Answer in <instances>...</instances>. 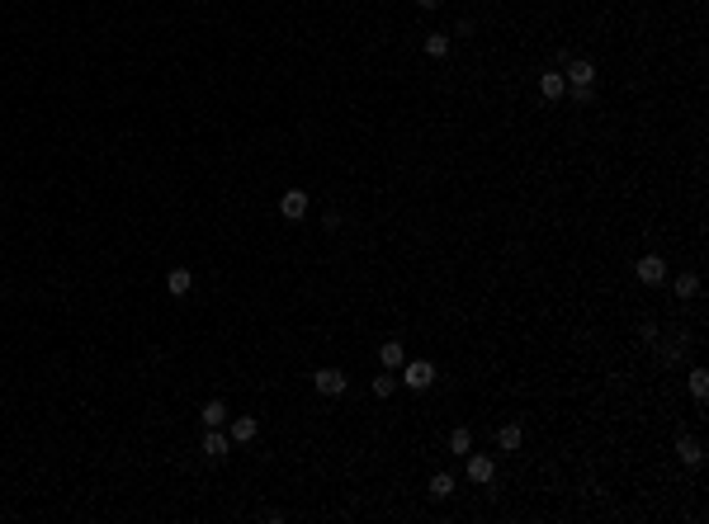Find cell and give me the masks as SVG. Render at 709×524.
<instances>
[{"label": "cell", "instance_id": "6da1fadb", "mask_svg": "<svg viewBox=\"0 0 709 524\" xmlns=\"http://www.w3.org/2000/svg\"><path fill=\"white\" fill-rule=\"evenodd\" d=\"M402 383H407L412 392H426V388L435 383V364H430V359H407V364H402Z\"/></svg>", "mask_w": 709, "mask_h": 524}, {"label": "cell", "instance_id": "7a4b0ae2", "mask_svg": "<svg viewBox=\"0 0 709 524\" xmlns=\"http://www.w3.org/2000/svg\"><path fill=\"white\" fill-rule=\"evenodd\" d=\"M313 388L322 397H341L345 392V373H341V368H317V373H313Z\"/></svg>", "mask_w": 709, "mask_h": 524}, {"label": "cell", "instance_id": "3957f363", "mask_svg": "<svg viewBox=\"0 0 709 524\" xmlns=\"http://www.w3.org/2000/svg\"><path fill=\"white\" fill-rule=\"evenodd\" d=\"M633 269H638V279H643V284H662V279H667V260H662V255H643Z\"/></svg>", "mask_w": 709, "mask_h": 524}, {"label": "cell", "instance_id": "277c9868", "mask_svg": "<svg viewBox=\"0 0 709 524\" xmlns=\"http://www.w3.org/2000/svg\"><path fill=\"white\" fill-rule=\"evenodd\" d=\"M279 213H284L289 222H298V217L308 213V194H303V189H284V199H279Z\"/></svg>", "mask_w": 709, "mask_h": 524}, {"label": "cell", "instance_id": "5b68a950", "mask_svg": "<svg viewBox=\"0 0 709 524\" xmlns=\"http://www.w3.org/2000/svg\"><path fill=\"white\" fill-rule=\"evenodd\" d=\"M539 95H544V100H563V95H568V76H563V71H544V76H539Z\"/></svg>", "mask_w": 709, "mask_h": 524}, {"label": "cell", "instance_id": "8992f818", "mask_svg": "<svg viewBox=\"0 0 709 524\" xmlns=\"http://www.w3.org/2000/svg\"><path fill=\"white\" fill-rule=\"evenodd\" d=\"M676 453H681L685 468H700V463H705V449H700V440H690V435H681V440H676Z\"/></svg>", "mask_w": 709, "mask_h": 524}, {"label": "cell", "instance_id": "52a82bcc", "mask_svg": "<svg viewBox=\"0 0 709 524\" xmlns=\"http://www.w3.org/2000/svg\"><path fill=\"white\" fill-rule=\"evenodd\" d=\"M492 472H497V468H492V458H487V453H473V458H469V482L487 487V482H492Z\"/></svg>", "mask_w": 709, "mask_h": 524}, {"label": "cell", "instance_id": "ba28073f", "mask_svg": "<svg viewBox=\"0 0 709 524\" xmlns=\"http://www.w3.org/2000/svg\"><path fill=\"white\" fill-rule=\"evenodd\" d=\"M563 76H568V85H591V80H596V66L577 57V62H568V71H563Z\"/></svg>", "mask_w": 709, "mask_h": 524}, {"label": "cell", "instance_id": "9c48e42d", "mask_svg": "<svg viewBox=\"0 0 709 524\" xmlns=\"http://www.w3.org/2000/svg\"><path fill=\"white\" fill-rule=\"evenodd\" d=\"M256 430H261V420H256V416H236L232 420V440H236V444H251Z\"/></svg>", "mask_w": 709, "mask_h": 524}, {"label": "cell", "instance_id": "30bf717a", "mask_svg": "<svg viewBox=\"0 0 709 524\" xmlns=\"http://www.w3.org/2000/svg\"><path fill=\"white\" fill-rule=\"evenodd\" d=\"M166 289L175 293V298H184V293L194 289V274H189L184 264H180V269H170V274H166Z\"/></svg>", "mask_w": 709, "mask_h": 524}, {"label": "cell", "instance_id": "8fae6325", "mask_svg": "<svg viewBox=\"0 0 709 524\" xmlns=\"http://www.w3.org/2000/svg\"><path fill=\"white\" fill-rule=\"evenodd\" d=\"M204 458H227V435H222V425L204 435Z\"/></svg>", "mask_w": 709, "mask_h": 524}, {"label": "cell", "instance_id": "7c38bea8", "mask_svg": "<svg viewBox=\"0 0 709 524\" xmlns=\"http://www.w3.org/2000/svg\"><path fill=\"white\" fill-rule=\"evenodd\" d=\"M520 440H525V430H520V425H501V430H497V444L506 449V453H516V449H520Z\"/></svg>", "mask_w": 709, "mask_h": 524}, {"label": "cell", "instance_id": "4fadbf2b", "mask_svg": "<svg viewBox=\"0 0 709 524\" xmlns=\"http://www.w3.org/2000/svg\"><path fill=\"white\" fill-rule=\"evenodd\" d=\"M199 420H204L209 430H218V425H227V406H222V401H209V406L199 411Z\"/></svg>", "mask_w": 709, "mask_h": 524}, {"label": "cell", "instance_id": "5bb4252c", "mask_svg": "<svg viewBox=\"0 0 709 524\" xmlns=\"http://www.w3.org/2000/svg\"><path fill=\"white\" fill-rule=\"evenodd\" d=\"M378 359H383V368H402V364H407V354H402V345H397V341H383Z\"/></svg>", "mask_w": 709, "mask_h": 524}, {"label": "cell", "instance_id": "9a60e30c", "mask_svg": "<svg viewBox=\"0 0 709 524\" xmlns=\"http://www.w3.org/2000/svg\"><path fill=\"white\" fill-rule=\"evenodd\" d=\"M430 496H435V500L454 496V477H449V472H435V477H430Z\"/></svg>", "mask_w": 709, "mask_h": 524}, {"label": "cell", "instance_id": "2e32d148", "mask_svg": "<svg viewBox=\"0 0 709 524\" xmlns=\"http://www.w3.org/2000/svg\"><path fill=\"white\" fill-rule=\"evenodd\" d=\"M690 392H695V401H705V397H709V373H705V368H690Z\"/></svg>", "mask_w": 709, "mask_h": 524}, {"label": "cell", "instance_id": "e0dca14e", "mask_svg": "<svg viewBox=\"0 0 709 524\" xmlns=\"http://www.w3.org/2000/svg\"><path fill=\"white\" fill-rule=\"evenodd\" d=\"M426 53H430V57H449V33H426Z\"/></svg>", "mask_w": 709, "mask_h": 524}, {"label": "cell", "instance_id": "ac0fdd59", "mask_svg": "<svg viewBox=\"0 0 709 524\" xmlns=\"http://www.w3.org/2000/svg\"><path fill=\"white\" fill-rule=\"evenodd\" d=\"M393 388H397V378H388V373H378V378L369 383V392L378 397V401H383V397H393Z\"/></svg>", "mask_w": 709, "mask_h": 524}, {"label": "cell", "instance_id": "d6986e66", "mask_svg": "<svg viewBox=\"0 0 709 524\" xmlns=\"http://www.w3.org/2000/svg\"><path fill=\"white\" fill-rule=\"evenodd\" d=\"M695 293H700V279L695 274H681L676 279V298H695Z\"/></svg>", "mask_w": 709, "mask_h": 524}, {"label": "cell", "instance_id": "ffe728a7", "mask_svg": "<svg viewBox=\"0 0 709 524\" xmlns=\"http://www.w3.org/2000/svg\"><path fill=\"white\" fill-rule=\"evenodd\" d=\"M449 449H454V453H469V449H473V435H469V430H454V435H449Z\"/></svg>", "mask_w": 709, "mask_h": 524}, {"label": "cell", "instance_id": "44dd1931", "mask_svg": "<svg viewBox=\"0 0 709 524\" xmlns=\"http://www.w3.org/2000/svg\"><path fill=\"white\" fill-rule=\"evenodd\" d=\"M572 100H577V105H591V100H596V90H591V85H572Z\"/></svg>", "mask_w": 709, "mask_h": 524}, {"label": "cell", "instance_id": "7402d4cb", "mask_svg": "<svg viewBox=\"0 0 709 524\" xmlns=\"http://www.w3.org/2000/svg\"><path fill=\"white\" fill-rule=\"evenodd\" d=\"M417 5H421V10H435V5H440V0H417Z\"/></svg>", "mask_w": 709, "mask_h": 524}]
</instances>
